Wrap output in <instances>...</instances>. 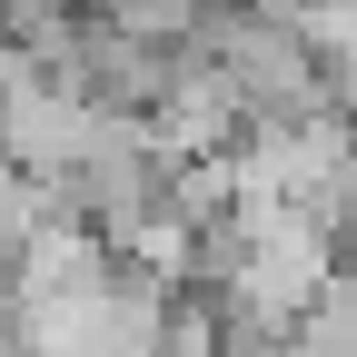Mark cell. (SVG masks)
Instances as JSON below:
<instances>
[{"instance_id": "cell-1", "label": "cell", "mask_w": 357, "mask_h": 357, "mask_svg": "<svg viewBox=\"0 0 357 357\" xmlns=\"http://www.w3.org/2000/svg\"><path fill=\"white\" fill-rule=\"evenodd\" d=\"M208 70L238 100L248 129H288V119H318L328 109L318 60H307L288 0H229V20H218V40H208Z\"/></svg>"}, {"instance_id": "cell-2", "label": "cell", "mask_w": 357, "mask_h": 357, "mask_svg": "<svg viewBox=\"0 0 357 357\" xmlns=\"http://www.w3.org/2000/svg\"><path fill=\"white\" fill-rule=\"evenodd\" d=\"M89 129H100V109L79 100V89H60V79H40V89H20L10 100V139H0V169H20V178H60L79 169V149H89Z\"/></svg>"}, {"instance_id": "cell-3", "label": "cell", "mask_w": 357, "mask_h": 357, "mask_svg": "<svg viewBox=\"0 0 357 357\" xmlns=\"http://www.w3.org/2000/svg\"><path fill=\"white\" fill-rule=\"evenodd\" d=\"M278 357H357V278H328V298L288 328Z\"/></svg>"}, {"instance_id": "cell-4", "label": "cell", "mask_w": 357, "mask_h": 357, "mask_svg": "<svg viewBox=\"0 0 357 357\" xmlns=\"http://www.w3.org/2000/svg\"><path fill=\"white\" fill-rule=\"evenodd\" d=\"M20 357H30V347H20Z\"/></svg>"}]
</instances>
